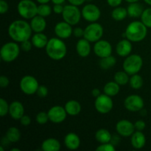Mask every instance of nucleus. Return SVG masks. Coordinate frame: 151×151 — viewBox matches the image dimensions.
<instances>
[{
  "mask_svg": "<svg viewBox=\"0 0 151 151\" xmlns=\"http://www.w3.org/2000/svg\"><path fill=\"white\" fill-rule=\"evenodd\" d=\"M9 83H10V81L7 77L4 75H1L0 77V86L1 88H7L9 86Z\"/></svg>",
  "mask_w": 151,
  "mask_h": 151,
  "instance_id": "43",
  "label": "nucleus"
},
{
  "mask_svg": "<svg viewBox=\"0 0 151 151\" xmlns=\"http://www.w3.org/2000/svg\"><path fill=\"white\" fill-rule=\"evenodd\" d=\"M45 48L47 55L55 60H60L63 59L67 52L66 44L58 37L49 39Z\"/></svg>",
  "mask_w": 151,
  "mask_h": 151,
  "instance_id": "2",
  "label": "nucleus"
},
{
  "mask_svg": "<svg viewBox=\"0 0 151 151\" xmlns=\"http://www.w3.org/2000/svg\"><path fill=\"white\" fill-rule=\"evenodd\" d=\"M99 63H100V66L103 69H109L116 64V58L111 55L108 56V57L100 58Z\"/></svg>",
  "mask_w": 151,
  "mask_h": 151,
  "instance_id": "31",
  "label": "nucleus"
},
{
  "mask_svg": "<svg viewBox=\"0 0 151 151\" xmlns=\"http://www.w3.org/2000/svg\"><path fill=\"white\" fill-rule=\"evenodd\" d=\"M140 113H141V114L142 115V116H145L146 114H147V111H146L144 109H142L141 111H140Z\"/></svg>",
  "mask_w": 151,
  "mask_h": 151,
  "instance_id": "52",
  "label": "nucleus"
},
{
  "mask_svg": "<svg viewBox=\"0 0 151 151\" xmlns=\"http://www.w3.org/2000/svg\"><path fill=\"white\" fill-rule=\"evenodd\" d=\"M135 126L131 121L127 119L119 120L116 125V131L118 134L124 137H131L135 132Z\"/></svg>",
  "mask_w": 151,
  "mask_h": 151,
  "instance_id": "14",
  "label": "nucleus"
},
{
  "mask_svg": "<svg viewBox=\"0 0 151 151\" xmlns=\"http://www.w3.org/2000/svg\"><path fill=\"white\" fill-rule=\"evenodd\" d=\"M9 107L10 105L4 98L0 99V116L3 117L7 115L9 113Z\"/></svg>",
  "mask_w": 151,
  "mask_h": 151,
  "instance_id": "36",
  "label": "nucleus"
},
{
  "mask_svg": "<svg viewBox=\"0 0 151 151\" xmlns=\"http://www.w3.org/2000/svg\"><path fill=\"white\" fill-rule=\"evenodd\" d=\"M31 41L34 47L38 49H41L46 47L49 39L45 34L42 33V32H36L32 37Z\"/></svg>",
  "mask_w": 151,
  "mask_h": 151,
  "instance_id": "23",
  "label": "nucleus"
},
{
  "mask_svg": "<svg viewBox=\"0 0 151 151\" xmlns=\"http://www.w3.org/2000/svg\"><path fill=\"white\" fill-rule=\"evenodd\" d=\"M50 120L48 116V113L46 112H39L38 114L36 115V122L40 125H44L47 123L48 121Z\"/></svg>",
  "mask_w": 151,
  "mask_h": 151,
  "instance_id": "37",
  "label": "nucleus"
},
{
  "mask_svg": "<svg viewBox=\"0 0 151 151\" xmlns=\"http://www.w3.org/2000/svg\"><path fill=\"white\" fill-rule=\"evenodd\" d=\"M127 16H128V10L125 7H116L111 12V17L117 22L124 20L127 17Z\"/></svg>",
  "mask_w": 151,
  "mask_h": 151,
  "instance_id": "30",
  "label": "nucleus"
},
{
  "mask_svg": "<svg viewBox=\"0 0 151 151\" xmlns=\"http://www.w3.org/2000/svg\"><path fill=\"white\" fill-rule=\"evenodd\" d=\"M65 146L69 150H77L81 145V139L75 133H69L64 137Z\"/></svg>",
  "mask_w": 151,
  "mask_h": 151,
  "instance_id": "19",
  "label": "nucleus"
},
{
  "mask_svg": "<svg viewBox=\"0 0 151 151\" xmlns=\"http://www.w3.org/2000/svg\"><path fill=\"white\" fill-rule=\"evenodd\" d=\"M92 1V0H86V1H88V2H89V1Z\"/></svg>",
  "mask_w": 151,
  "mask_h": 151,
  "instance_id": "57",
  "label": "nucleus"
},
{
  "mask_svg": "<svg viewBox=\"0 0 151 151\" xmlns=\"http://www.w3.org/2000/svg\"><path fill=\"white\" fill-rule=\"evenodd\" d=\"M81 16H82V13L78 6L71 4L64 6L63 11L62 13V17L63 21L69 23L72 26L79 23Z\"/></svg>",
  "mask_w": 151,
  "mask_h": 151,
  "instance_id": "7",
  "label": "nucleus"
},
{
  "mask_svg": "<svg viewBox=\"0 0 151 151\" xmlns=\"http://www.w3.org/2000/svg\"><path fill=\"white\" fill-rule=\"evenodd\" d=\"M91 94H92L93 97H95L96 98V97H97L98 96H100L101 94H100V91L99 88H94V89L91 91Z\"/></svg>",
  "mask_w": 151,
  "mask_h": 151,
  "instance_id": "49",
  "label": "nucleus"
},
{
  "mask_svg": "<svg viewBox=\"0 0 151 151\" xmlns=\"http://www.w3.org/2000/svg\"><path fill=\"white\" fill-rule=\"evenodd\" d=\"M97 151H115L116 148H115L114 145L111 143H104V144H101L99 145L98 147L96 149Z\"/></svg>",
  "mask_w": 151,
  "mask_h": 151,
  "instance_id": "38",
  "label": "nucleus"
},
{
  "mask_svg": "<svg viewBox=\"0 0 151 151\" xmlns=\"http://www.w3.org/2000/svg\"><path fill=\"white\" fill-rule=\"evenodd\" d=\"M39 84L36 78L31 75L23 77L20 81V88L24 94L32 95L37 92Z\"/></svg>",
  "mask_w": 151,
  "mask_h": 151,
  "instance_id": "10",
  "label": "nucleus"
},
{
  "mask_svg": "<svg viewBox=\"0 0 151 151\" xmlns=\"http://www.w3.org/2000/svg\"><path fill=\"white\" fill-rule=\"evenodd\" d=\"M94 52L96 55L100 58L108 57L111 55L112 47L109 41L105 40H99L94 44Z\"/></svg>",
  "mask_w": 151,
  "mask_h": 151,
  "instance_id": "15",
  "label": "nucleus"
},
{
  "mask_svg": "<svg viewBox=\"0 0 151 151\" xmlns=\"http://www.w3.org/2000/svg\"><path fill=\"white\" fill-rule=\"evenodd\" d=\"M52 1V3L54 4H63V2H64L66 0H51Z\"/></svg>",
  "mask_w": 151,
  "mask_h": 151,
  "instance_id": "50",
  "label": "nucleus"
},
{
  "mask_svg": "<svg viewBox=\"0 0 151 151\" xmlns=\"http://www.w3.org/2000/svg\"><path fill=\"white\" fill-rule=\"evenodd\" d=\"M134 126H135L136 130H137V131H142L145 128L146 124L143 120H137V122L134 123Z\"/></svg>",
  "mask_w": 151,
  "mask_h": 151,
  "instance_id": "42",
  "label": "nucleus"
},
{
  "mask_svg": "<svg viewBox=\"0 0 151 151\" xmlns=\"http://www.w3.org/2000/svg\"><path fill=\"white\" fill-rule=\"evenodd\" d=\"M103 35V27L101 24L91 22L84 29L83 38L89 42H97Z\"/></svg>",
  "mask_w": 151,
  "mask_h": 151,
  "instance_id": "8",
  "label": "nucleus"
},
{
  "mask_svg": "<svg viewBox=\"0 0 151 151\" xmlns=\"http://www.w3.org/2000/svg\"><path fill=\"white\" fill-rule=\"evenodd\" d=\"M19 120H20L21 124L24 126H27L31 123V119L28 115H24Z\"/></svg>",
  "mask_w": 151,
  "mask_h": 151,
  "instance_id": "44",
  "label": "nucleus"
},
{
  "mask_svg": "<svg viewBox=\"0 0 151 151\" xmlns=\"http://www.w3.org/2000/svg\"><path fill=\"white\" fill-rule=\"evenodd\" d=\"M119 90H120L119 85L115 81H111V82L107 83L103 88V91L105 94L110 97H114V96L118 94Z\"/></svg>",
  "mask_w": 151,
  "mask_h": 151,
  "instance_id": "28",
  "label": "nucleus"
},
{
  "mask_svg": "<svg viewBox=\"0 0 151 151\" xmlns=\"http://www.w3.org/2000/svg\"><path fill=\"white\" fill-rule=\"evenodd\" d=\"M125 1H126L128 3H133V2H137V1H139V0H125Z\"/></svg>",
  "mask_w": 151,
  "mask_h": 151,
  "instance_id": "53",
  "label": "nucleus"
},
{
  "mask_svg": "<svg viewBox=\"0 0 151 151\" xmlns=\"http://www.w3.org/2000/svg\"><path fill=\"white\" fill-rule=\"evenodd\" d=\"M126 38L131 42H139L147 36V27L142 22H133L127 26L125 29Z\"/></svg>",
  "mask_w": 151,
  "mask_h": 151,
  "instance_id": "3",
  "label": "nucleus"
},
{
  "mask_svg": "<svg viewBox=\"0 0 151 151\" xmlns=\"http://www.w3.org/2000/svg\"><path fill=\"white\" fill-rule=\"evenodd\" d=\"M73 35L77 38H81L84 35V29L81 27H76L73 29Z\"/></svg>",
  "mask_w": 151,
  "mask_h": 151,
  "instance_id": "45",
  "label": "nucleus"
},
{
  "mask_svg": "<svg viewBox=\"0 0 151 151\" xmlns=\"http://www.w3.org/2000/svg\"><path fill=\"white\" fill-rule=\"evenodd\" d=\"M0 150H1V151H3V150H4V148H3L2 145L0 146Z\"/></svg>",
  "mask_w": 151,
  "mask_h": 151,
  "instance_id": "56",
  "label": "nucleus"
},
{
  "mask_svg": "<svg viewBox=\"0 0 151 151\" xmlns=\"http://www.w3.org/2000/svg\"><path fill=\"white\" fill-rule=\"evenodd\" d=\"M144 100L142 97L137 94L128 96L124 101L125 109L131 112L140 111L144 108Z\"/></svg>",
  "mask_w": 151,
  "mask_h": 151,
  "instance_id": "11",
  "label": "nucleus"
},
{
  "mask_svg": "<svg viewBox=\"0 0 151 151\" xmlns=\"http://www.w3.org/2000/svg\"><path fill=\"white\" fill-rule=\"evenodd\" d=\"M5 137L7 139L12 143H16L20 140L21 133L20 131L16 127H10L7 129Z\"/></svg>",
  "mask_w": 151,
  "mask_h": 151,
  "instance_id": "29",
  "label": "nucleus"
},
{
  "mask_svg": "<svg viewBox=\"0 0 151 151\" xmlns=\"http://www.w3.org/2000/svg\"><path fill=\"white\" fill-rule=\"evenodd\" d=\"M11 151H20V149H19V148H12Z\"/></svg>",
  "mask_w": 151,
  "mask_h": 151,
  "instance_id": "55",
  "label": "nucleus"
},
{
  "mask_svg": "<svg viewBox=\"0 0 151 151\" xmlns=\"http://www.w3.org/2000/svg\"><path fill=\"white\" fill-rule=\"evenodd\" d=\"M130 81L129 75L125 71L122 72H117L115 73L114 75V81L117 83L119 86H124L126 85Z\"/></svg>",
  "mask_w": 151,
  "mask_h": 151,
  "instance_id": "32",
  "label": "nucleus"
},
{
  "mask_svg": "<svg viewBox=\"0 0 151 151\" xmlns=\"http://www.w3.org/2000/svg\"><path fill=\"white\" fill-rule=\"evenodd\" d=\"M36 94L39 97H41V98H44V97H47V94H48V88H47L46 86L39 85L38 90H37Z\"/></svg>",
  "mask_w": 151,
  "mask_h": 151,
  "instance_id": "39",
  "label": "nucleus"
},
{
  "mask_svg": "<svg viewBox=\"0 0 151 151\" xmlns=\"http://www.w3.org/2000/svg\"><path fill=\"white\" fill-rule=\"evenodd\" d=\"M54 30L57 37L61 38V39H66V38H69L73 34L72 25L69 24L65 21L58 22L55 26Z\"/></svg>",
  "mask_w": 151,
  "mask_h": 151,
  "instance_id": "16",
  "label": "nucleus"
},
{
  "mask_svg": "<svg viewBox=\"0 0 151 151\" xmlns=\"http://www.w3.org/2000/svg\"><path fill=\"white\" fill-rule=\"evenodd\" d=\"M44 151H58L60 149V143L55 138H49L44 140L41 145Z\"/></svg>",
  "mask_w": 151,
  "mask_h": 151,
  "instance_id": "24",
  "label": "nucleus"
},
{
  "mask_svg": "<svg viewBox=\"0 0 151 151\" xmlns=\"http://www.w3.org/2000/svg\"><path fill=\"white\" fill-rule=\"evenodd\" d=\"M122 0H107V3L112 7H119L122 4Z\"/></svg>",
  "mask_w": 151,
  "mask_h": 151,
  "instance_id": "47",
  "label": "nucleus"
},
{
  "mask_svg": "<svg viewBox=\"0 0 151 151\" xmlns=\"http://www.w3.org/2000/svg\"><path fill=\"white\" fill-rule=\"evenodd\" d=\"M144 1L146 4H149V5L151 6V0H144Z\"/></svg>",
  "mask_w": 151,
  "mask_h": 151,
  "instance_id": "54",
  "label": "nucleus"
},
{
  "mask_svg": "<svg viewBox=\"0 0 151 151\" xmlns=\"http://www.w3.org/2000/svg\"><path fill=\"white\" fill-rule=\"evenodd\" d=\"M30 26L35 32H42L46 29L47 22L44 17L37 15L31 19Z\"/></svg>",
  "mask_w": 151,
  "mask_h": 151,
  "instance_id": "22",
  "label": "nucleus"
},
{
  "mask_svg": "<svg viewBox=\"0 0 151 151\" xmlns=\"http://www.w3.org/2000/svg\"><path fill=\"white\" fill-rule=\"evenodd\" d=\"M63 7L61 4H55L53 6V11L56 13V14H62L63 11Z\"/></svg>",
  "mask_w": 151,
  "mask_h": 151,
  "instance_id": "46",
  "label": "nucleus"
},
{
  "mask_svg": "<svg viewBox=\"0 0 151 151\" xmlns=\"http://www.w3.org/2000/svg\"><path fill=\"white\" fill-rule=\"evenodd\" d=\"M130 86L131 88L134 89H139L143 86V78L138 74L131 75V78H130Z\"/></svg>",
  "mask_w": 151,
  "mask_h": 151,
  "instance_id": "33",
  "label": "nucleus"
},
{
  "mask_svg": "<svg viewBox=\"0 0 151 151\" xmlns=\"http://www.w3.org/2000/svg\"><path fill=\"white\" fill-rule=\"evenodd\" d=\"M128 15L130 17L132 18H138L140 17L142 14L144 9H143L142 5L138 2H133L130 3L129 5L128 6Z\"/></svg>",
  "mask_w": 151,
  "mask_h": 151,
  "instance_id": "26",
  "label": "nucleus"
},
{
  "mask_svg": "<svg viewBox=\"0 0 151 151\" xmlns=\"http://www.w3.org/2000/svg\"><path fill=\"white\" fill-rule=\"evenodd\" d=\"M67 114L70 116H77L81 111V105L77 100H69L64 106Z\"/></svg>",
  "mask_w": 151,
  "mask_h": 151,
  "instance_id": "25",
  "label": "nucleus"
},
{
  "mask_svg": "<svg viewBox=\"0 0 151 151\" xmlns=\"http://www.w3.org/2000/svg\"><path fill=\"white\" fill-rule=\"evenodd\" d=\"M52 13V7L47 4H41L38 6V15L42 17H48Z\"/></svg>",
  "mask_w": 151,
  "mask_h": 151,
  "instance_id": "34",
  "label": "nucleus"
},
{
  "mask_svg": "<svg viewBox=\"0 0 151 151\" xmlns=\"http://www.w3.org/2000/svg\"><path fill=\"white\" fill-rule=\"evenodd\" d=\"M76 51L81 57L86 58L88 56V55L91 52V46H90L89 41L86 38L80 39L77 42Z\"/></svg>",
  "mask_w": 151,
  "mask_h": 151,
  "instance_id": "21",
  "label": "nucleus"
},
{
  "mask_svg": "<svg viewBox=\"0 0 151 151\" xmlns=\"http://www.w3.org/2000/svg\"><path fill=\"white\" fill-rule=\"evenodd\" d=\"M69 2L71 4H73V5L76 6H80L81 4H83L86 1V0H68Z\"/></svg>",
  "mask_w": 151,
  "mask_h": 151,
  "instance_id": "48",
  "label": "nucleus"
},
{
  "mask_svg": "<svg viewBox=\"0 0 151 151\" xmlns=\"http://www.w3.org/2000/svg\"><path fill=\"white\" fill-rule=\"evenodd\" d=\"M114 106V102L110 96L104 93L96 97L94 101V107L96 110L100 114H108L112 110Z\"/></svg>",
  "mask_w": 151,
  "mask_h": 151,
  "instance_id": "9",
  "label": "nucleus"
},
{
  "mask_svg": "<svg viewBox=\"0 0 151 151\" xmlns=\"http://www.w3.org/2000/svg\"><path fill=\"white\" fill-rule=\"evenodd\" d=\"M95 139L100 144H104V143H109L111 141L112 136L108 130L101 128L96 132Z\"/></svg>",
  "mask_w": 151,
  "mask_h": 151,
  "instance_id": "27",
  "label": "nucleus"
},
{
  "mask_svg": "<svg viewBox=\"0 0 151 151\" xmlns=\"http://www.w3.org/2000/svg\"><path fill=\"white\" fill-rule=\"evenodd\" d=\"M141 20L147 27L151 28V7L145 9L141 16Z\"/></svg>",
  "mask_w": 151,
  "mask_h": 151,
  "instance_id": "35",
  "label": "nucleus"
},
{
  "mask_svg": "<svg viewBox=\"0 0 151 151\" xmlns=\"http://www.w3.org/2000/svg\"><path fill=\"white\" fill-rule=\"evenodd\" d=\"M9 114L13 119H20L24 115V108L23 104L19 101H13L10 104Z\"/></svg>",
  "mask_w": 151,
  "mask_h": 151,
  "instance_id": "17",
  "label": "nucleus"
},
{
  "mask_svg": "<svg viewBox=\"0 0 151 151\" xmlns=\"http://www.w3.org/2000/svg\"><path fill=\"white\" fill-rule=\"evenodd\" d=\"M143 65V60L142 57L139 55L134 54L127 56L122 64L124 71L129 75H133L137 74L140 70Z\"/></svg>",
  "mask_w": 151,
  "mask_h": 151,
  "instance_id": "4",
  "label": "nucleus"
},
{
  "mask_svg": "<svg viewBox=\"0 0 151 151\" xmlns=\"http://www.w3.org/2000/svg\"><path fill=\"white\" fill-rule=\"evenodd\" d=\"M30 24L24 20H16L12 22L8 27V34L16 42L22 43L29 40L32 35Z\"/></svg>",
  "mask_w": 151,
  "mask_h": 151,
  "instance_id": "1",
  "label": "nucleus"
},
{
  "mask_svg": "<svg viewBox=\"0 0 151 151\" xmlns=\"http://www.w3.org/2000/svg\"><path fill=\"white\" fill-rule=\"evenodd\" d=\"M39 4H47L51 0H36Z\"/></svg>",
  "mask_w": 151,
  "mask_h": 151,
  "instance_id": "51",
  "label": "nucleus"
},
{
  "mask_svg": "<svg viewBox=\"0 0 151 151\" xmlns=\"http://www.w3.org/2000/svg\"><path fill=\"white\" fill-rule=\"evenodd\" d=\"M9 5L5 0H1L0 1V13L1 14L7 13L8 11Z\"/></svg>",
  "mask_w": 151,
  "mask_h": 151,
  "instance_id": "41",
  "label": "nucleus"
},
{
  "mask_svg": "<svg viewBox=\"0 0 151 151\" xmlns=\"http://www.w3.org/2000/svg\"><path fill=\"white\" fill-rule=\"evenodd\" d=\"M32 46L33 45L32 44V41H29V40H27V41H24L21 43V49L24 52L30 51Z\"/></svg>",
  "mask_w": 151,
  "mask_h": 151,
  "instance_id": "40",
  "label": "nucleus"
},
{
  "mask_svg": "<svg viewBox=\"0 0 151 151\" xmlns=\"http://www.w3.org/2000/svg\"><path fill=\"white\" fill-rule=\"evenodd\" d=\"M131 145L135 149H142L146 144V137L142 131H137L131 136Z\"/></svg>",
  "mask_w": 151,
  "mask_h": 151,
  "instance_id": "20",
  "label": "nucleus"
},
{
  "mask_svg": "<svg viewBox=\"0 0 151 151\" xmlns=\"http://www.w3.org/2000/svg\"><path fill=\"white\" fill-rule=\"evenodd\" d=\"M47 113H48L50 122L55 124L63 122L66 119V116H67V113H66L65 108L59 106L52 107Z\"/></svg>",
  "mask_w": 151,
  "mask_h": 151,
  "instance_id": "13",
  "label": "nucleus"
},
{
  "mask_svg": "<svg viewBox=\"0 0 151 151\" xmlns=\"http://www.w3.org/2000/svg\"><path fill=\"white\" fill-rule=\"evenodd\" d=\"M82 16L86 21L89 22H95L98 20L101 16L100 8L97 5L93 4H86L81 11Z\"/></svg>",
  "mask_w": 151,
  "mask_h": 151,
  "instance_id": "12",
  "label": "nucleus"
},
{
  "mask_svg": "<svg viewBox=\"0 0 151 151\" xmlns=\"http://www.w3.org/2000/svg\"><path fill=\"white\" fill-rule=\"evenodd\" d=\"M17 10L25 19H32L38 15V6L32 0H21L17 5Z\"/></svg>",
  "mask_w": 151,
  "mask_h": 151,
  "instance_id": "5",
  "label": "nucleus"
},
{
  "mask_svg": "<svg viewBox=\"0 0 151 151\" xmlns=\"http://www.w3.org/2000/svg\"><path fill=\"white\" fill-rule=\"evenodd\" d=\"M132 51V44L131 41L127 38L121 40L116 47V52L118 55L120 57H127L130 55V53Z\"/></svg>",
  "mask_w": 151,
  "mask_h": 151,
  "instance_id": "18",
  "label": "nucleus"
},
{
  "mask_svg": "<svg viewBox=\"0 0 151 151\" xmlns=\"http://www.w3.org/2000/svg\"><path fill=\"white\" fill-rule=\"evenodd\" d=\"M20 53V47L15 42H7L1 47L0 55L3 61L10 63L16 60Z\"/></svg>",
  "mask_w": 151,
  "mask_h": 151,
  "instance_id": "6",
  "label": "nucleus"
}]
</instances>
